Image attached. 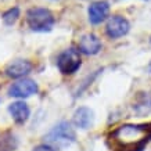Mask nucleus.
I'll return each instance as SVG.
<instances>
[{"instance_id":"9b49d317","label":"nucleus","mask_w":151,"mask_h":151,"mask_svg":"<svg viewBox=\"0 0 151 151\" xmlns=\"http://www.w3.org/2000/svg\"><path fill=\"white\" fill-rule=\"evenodd\" d=\"M9 112L17 124H25L29 118L31 110L25 101H15L9 105Z\"/></svg>"},{"instance_id":"39448f33","label":"nucleus","mask_w":151,"mask_h":151,"mask_svg":"<svg viewBox=\"0 0 151 151\" xmlns=\"http://www.w3.org/2000/svg\"><path fill=\"white\" fill-rule=\"evenodd\" d=\"M39 87L37 83L32 79H19L15 83H13L9 89V94L11 97H17V99H27L33 94H36Z\"/></svg>"},{"instance_id":"7ed1b4c3","label":"nucleus","mask_w":151,"mask_h":151,"mask_svg":"<svg viewBox=\"0 0 151 151\" xmlns=\"http://www.w3.org/2000/svg\"><path fill=\"white\" fill-rule=\"evenodd\" d=\"M27 22L33 32H50L54 25V15L49 9L33 7L28 10Z\"/></svg>"},{"instance_id":"0eeeda50","label":"nucleus","mask_w":151,"mask_h":151,"mask_svg":"<svg viewBox=\"0 0 151 151\" xmlns=\"http://www.w3.org/2000/svg\"><path fill=\"white\" fill-rule=\"evenodd\" d=\"M108 13H110V4L105 0L94 1L89 6V10H87L89 21L93 25H97V24H101L103 21H105V18L108 17Z\"/></svg>"},{"instance_id":"f257e3e1","label":"nucleus","mask_w":151,"mask_h":151,"mask_svg":"<svg viewBox=\"0 0 151 151\" xmlns=\"http://www.w3.org/2000/svg\"><path fill=\"white\" fill-rule=\"evenodd\" d=\"M150 134V129L146 125H133L126 124L121 125L111 134V139L115 144L122 148H134L147 140Z\"/></svg>"},{"instance_id":"f8f14e48","label":"nucleus","mask_w":151,"mask_h":151,"mask_svg":"<svg viewBox=\"0 0 151 151\" xmlns=\"http://www.w3.org/2000/svg\"><path fill=\"white\" fill-rule=\"evenodd\" d=\"M18 17H19V9L18 7H13V9L7 10L3 14V21H4L6 25H13L18 19Z\"/></svg>"},{"instance_id":"6e6552de","label":"nucleus","mask_w":151,"mask_h":151,"mask_svg":"<svg viewBox=\"0 0 151 151\" xmlns=\"http://www.w3.org/2000/svg\"><path fill=\"white\" fill-rule=\"evenodd\" d=\"M78 49L83 54L94 55L101 50V40L94 33H86L79 39Z\"/></svg>"},{"instance_id":"1a4fd4ad","label":"nucleus","mask_w":151,"mask_h":151,"mask_svg":"<svg viewBox=\"0 0 151 151\" xmlns=\"http://www.w3.org/2000/svg\"><path fill=\"white\" fill-rule=\"evenodd\" d=\"M33 65L27 61V60H15L13 61L11 64L7 65L6 68V75L9 78H13V79H19V78H24L27 76L28 73L32 71Z\"/></svg>"},{"instance_id":"20e7f679","label":"nucleus","mask_w":151,"mask_h":151,"mask_svg":"<svg viewBox=\"0 0 151 151\" xmlns=\"http://www.w3.org/2000/svg\"><path fill=\"white\" fill-rule=\"evenodd\" d=\"M81 55H79V51L75 50V49H67L64 50L61 54L58 55V60H57V67H58L60 72L64 73V75H72L81 68Z\"/></svg>"},{"instance_id":"423d86ee","label":"nucleus","mask_w":151,"mask_h":151,"mask_svg":"<svg viewBox=\"0 0 151 151\" xmlns=\"http://www.w3.org/2000/svg\"><path fill=\"white\" fill-rule=\"evenodd\" d=\"M130 29V24L126 18L121 15H112L105 27V33L111 39H118V37L125 36Z\"/></svg>"},{"instance_id":"9d476101","label":"nucleus","mask_w":151,"mask_h":151,"mask_svg":"<svg viewBox=\"0 0 151 151\" xmlns=\"http://www.w3.org/2000/svg\"><path fill=\"white\" fill-rule=\"evenodd\" d=\"M73 124L79 129H83V130L90 129L94 124V112H93V110L87 108V107L78 108L73 114Z\"/></svg>"},{"instance_id":"f03ea898","label":"nucleus","mask_w":151,"mask_h":151,"mask_svg":"<svg viewBox=\"0 0 151 151\" xmlns=\"http://www.w3.org/2000/svg\"><path fill=\"white\" fill-rule=\"evenodd\" d=\"M75 139H76V133L73 130L72 125L69 124V122H67V121L58 122L45 136L46 144H49L51 147H57V148L69 147L75 142Z\"/></svg>"},{"instance_id":"ddd939ff","label":"nucleus","mask_w":151,"mask_h":151,"mask_svg":"<svg viewBox=\"0 0 151 151\" xmlns=\"http://www.w3.org/2000/svg\"><path fill=\"white\" fill-rule=\"evenodd\" d=\"M33 151H54V148L49 144H40V146H37L33 148Z\"/></svg>"}]
</instances>
